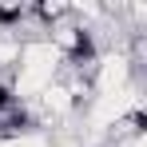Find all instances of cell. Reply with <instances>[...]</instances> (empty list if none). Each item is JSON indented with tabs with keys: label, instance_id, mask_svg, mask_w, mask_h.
<instances>
[{
	"label": "cell",
	"instance_id": "6da1fadb",
	"mask_svg": "<svg viewBox=\"0 0 147 147\" xmlns=\"http://www.w3.org/2000/svg\"><path fill=\"white\" fill-rule=\"evenodd\" d=\"M107 147H147V131H131L119 139H107Z\"/></svg>",
	"mask_w": 147,
	"mask_h": 147
}]
</instances>
